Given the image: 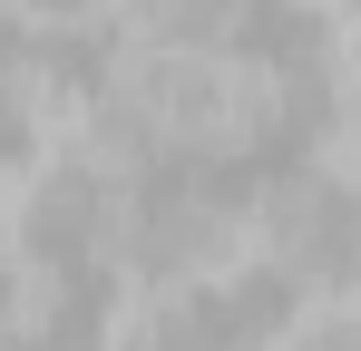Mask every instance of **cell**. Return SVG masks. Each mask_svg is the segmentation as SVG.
<instances>
[{
  "mask_svg": "<svg viewBox=\"0 0 361 351\" xmlns=\"http://www.w3.org/2000/svg\"><path fill=\"white\" fill-rule=\"evenodd\" d=\"M225 39L274 78H312L322 49H332V20H322V0H235Z\"/></svg>",
  "mask_w": 361,
  "mask_h": 351,
  "instance_id": "obj_2",
  "label": "cell"
},
{
  "mask_svg": "<svg viewBox=\"0 0 361 351\" xmlns=\"http://www.w3.org/2000/svg\"><path fill=\"white\" fill-rule=\"evenodd\" d=\"M39 68L59 78V98H108V30H49V49H39Z\"/></svg>",
  "mask_w": 361,
  "mask_h": 351,
  "instance_id": "obj_3",
  "label": "cell"
},
{
  "mask_svg": "<svg viewBox=\"0 0 361 351\" xmlns=\"http://www.w3.org/2000/svg\"><path fill=\"white\" fill-rule=\"evenodd\" d=\"M225 20H235V0H137V30L157 49H205V39H225Z\"/></svg>",
  "mask_w": 361,
  "mask_h": 351,
  "instance_id": "obj_4",
  "label": "cell"
},
{
  "mask_svg": "<svg viewBox=\"0 0 361 351\" xmlns=\"http://www.w3.org/2000/svg\"><path fill=\"white\" fill-rule=\"evenodd\" d=\"M108 215H118V185L108 166H88V156H59V166L39 176V195H30V215H20V244L68 273V264H98V244H108Z\"/></svg>",
  "mask_w": 361,
  "mask_h": 351,
  "instance_id": "obj_1",
  "label": "cell"
},
{
  "mask_svg": "<svg viewBox=\"0 0 361 351\" xmlns=\"http://www.w3.org/2000/svg\"><path fill=\"white\" fill-rule=\"evenodd\" d=\"M302 351H352V312H312V332H302Z\"/></svg>",
  "mask_w": 361,
  "mask_h": 351,
  "instance_id": "obj_5",
  "label": "cell"
},
{
  "mask_svg": "<svg viewBox=\"0 0 361 351\" xmlns=\"http://www.w3.org/2000/svg\"><path fill=\"white\" fill-rule=\"evenodd\" d=\"M20 58H30V30H20V10H10V0H0V78H10V68H20Z\"/></svg>",
  "mask_w": 361,
  "mask_h": 351,
  "instance_id": "obj_6",
  "label": "cell"
},
{
  "mask_svg": "<svg viewBox=\"0 0 361 351\" xmlns=\"http://www.w3.org/2000/svg\"><path fill=\"white\" fill-rule=\"evenodd\" d=\"M20 10H49V20H88L98 0H20Z\"/></svg>",
  "mask_w": 361,
  "mask_h": 351,
  "instance_id": "obj_7",
  "label": "cell"
}]
</instances>
